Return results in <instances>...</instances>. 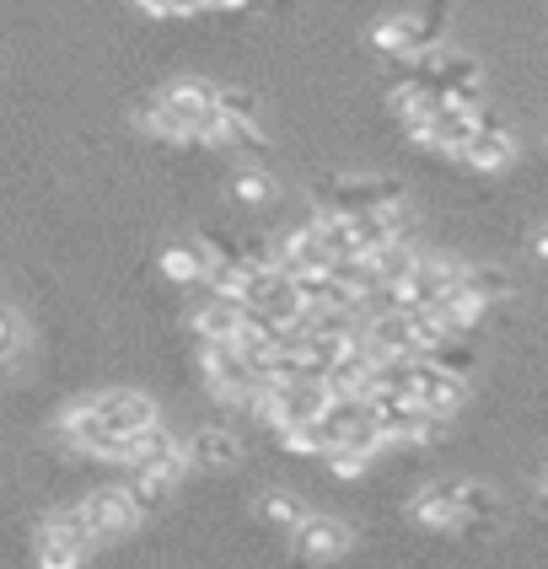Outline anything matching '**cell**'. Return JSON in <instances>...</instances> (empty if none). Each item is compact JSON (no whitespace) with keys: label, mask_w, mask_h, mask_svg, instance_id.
<instances>
[{"label":"cell","mask_w":548,"mask_h":569,"mask_svg":"<svg viewBox=\"0 0 548 569\" xmlns=\"http://www.w3.org/2000/svg\"><path fill=\"white\" fill-rule=\"evenodd\" d=\"M318 210H333V216H355V210H382V204H403L409 189L403 178H387V172H333L322 178L318 189Z\"/></svg>","instance_id":"1"},{"label":"cell","mask_w":548,"mask_h":569,"mask_svg":"<svg viewBox=\"0 0 548 569\" xmlns=\"http://www.w3.org/2000/svg\"><path fill=\"white\" fill-rule=\"evenodd\" d=\"M415 76L419 81H430L436 92L447 97V102H462V108H479L484 97V70L474 54H462V49H447V43H436V49H425L415 60Z\"/></svg>","instance_id":"2"},{"label":"cell","mask_w":548,"mask_h":569,"mask_svg":"<svg viewBox=\"0 0 548 569\" xmlns=\"http://www.w3.org/2000/svg\"><path fill=\"white\" fill-rule=\"evenodd\" d=\"M76 506H81V521H87L92 542L129 538V532L146 521V506L134 500V489H129V483H102V489H92V495H87V500H76Z\"/></svg>","instance_id":"3"},{"label":"cell","mask_w":548,"mask_h":569,"mask_svg":"<svg viewBox=\"0 0 548 569\" xmlns=\"http://www.w3.org/2000/svg\"><path fill=\"white\" fill-rule=\"evenodd\" d=\"M199 371H205V387H210L221 403H237V409L263 387V377H258L231 345H205V339H199Z\"/></svg>","instance_id":"4"},{"label":"cell","mask_w":548,"mask_h":569,"mask_svg":"<svg viewBox=\"0 0 548 569\" xmlns=\"http://www.w3.org/2000/svg\"><path fill=\"white\" fill-rule=\"evenodd\" d=\"M87 409H92L97 425H102L108 436H119V441H129V436H140V430L157 425V403H151L140 387H108V392H92Z\"/></svg>","instance_id":"5"},{"label":"cell","mask_w":548,"mask_h":569,"mask_svg":"<svg viewBox=\"0 0 548 569\" xmlns=\"http://www.w3.org/2000/svg\"><path fill=\"white\" fill-rule=\"evenodd\" d=\"M457 269H462V263H457V258H447V253H419L415 269L392 284V307H398V312H425L441 290H451V284H457Z\"/></svg>","instance_id":"6"},{"label":"cell","mask_w":548,"mask_h":569,"mask_svg":"<svg viewBox=\"0 0 548 569\" xmlns=\"http://www.w3.org/2000/svg\"><path fill=\"white\" fill-rule=\"evenodd\" d=\"M371 43L382 54H398V60H419L425 49L441 43V22L436 17H415V11H398V17H382L371 28Z\"/></svg>","instance_id":"7"},{"label":"cell","mask_w":548,"mask_h":569,"mask_svg":"<svg viewBox=\"0 0 548 569\" xmlns=\"http://www.w3.org/2000/svg\"><path fill=\"white\" fill-rule=\"evenodd\" d=\"M489 113L484 108H462V102H441L430 119H425V129H419L415 146H430V151H441V157H462V146L474 140V129L484 124Z\"/></svg>","instance_id":"8"},{"label":"cell","mask_w":548,"mask_h":569,"mask_svg":"<svg viewBox=\"0 0 548 569\" xmlns=\"http://www.w3.org/2000/svg\"><path fill=\"white\" fill-rule=\"evenodd\" d=\"M409 403H415V409H425V413H441V419H451V413L468 403V381L451 377V371H441V366H430V360H415Z\"/></svg>","instance_id":"9"},{"label":"cell","mask_w":548,"mask_h":569,"mask_svg":"<svg viewBox=\"0 0 548 569\" xmlns=\"http://www.w3.org/2000/svg\"><path fill=\"white\" fill-rule=\"evenodd\" d=\"M97 542L87 532H76V527H64L54 516H43V527H38V542H32V559L38 569H81L92 559Z\"/></svg>","instance_id":"10"},{"label":"cell","mask_w":548,"mask_h":569,"mask_svg":"<svg viewBox=\"0 0 548 569\" xmlns=\"http://www.w3.org/2000/svg\"><path fill=\"white\" fill-rule=\"evenodd\" d=\"M296 553L307 559V565H333V559H345L350 553V527L345 521H333V516H307L301 527H296Z\"/></svg>","instance_id":"11"},{"label":"cell","mask_w":548,"mask_h":569,"mask_svg":"<svg viewBox=\"0 0 548 569\" xmlns=\"http://www.w3.org/2000/svg\"><path fill=\"white\" fill-rule=\"evenodd\" d=\"M451 506H457V532L462 527H500V516H506L500 489L484 478H451Z\"/></svg>","instance_id":"12"},{"label":"cell","mask_w":548,"mask_h":569,"mask_svg":"<svg viewBox=\"0 0 548 569\" xmlns=\"http://www.w3.org/2000/svg\"><path fill=\"white\" fill-rule=\"evenodd\" d=\"M237 457H242V441L231 430H221V425H205V430H193L183 441L189 473H226V468H237Z\"/></svg>","instance_id":"13"},{"label":"cell","mask_w":548,"mask_h":569,"mask_svg":"<svg viewBox=\"0 0 548 569\" xmlns=\"http://www.w3.org/2000/svg\"><path fill=\"white\" fill-rule=\"evenodd\" d=\"M457 161H468L474 172H506V167L516 161V134L506 124H495V119H484Z\"/></svg>","instance_id":"14"},{"label":"cell","mask_w":548,"mask_h":569,"mask_svg":"<svg viewBox=\"0 0 548 569\" xmlns=\"http://www.w3.org/2000/svg\"><path fill=\"white\" fill-rule=\"evenodd\" d=\"M157 102L172 113V119H178V124L189 129V146H193V124H199V119L216 108V87H210V81H193V76H183V81H167V87L157 92Z\"/></svg>","instance_id":"15"},{"label":"cell","mask_w":548,"mask_h":569,"mask_svg":"<svg viewBox=\"0 0 548 569\" xmlns=\"http://www.w3.org/2000/svg\"><path fill=\"white\" fill-rule=\"evenodd\" d=\"M189 322H193V339H205V345H231L237 328H242V307L205 290V301L189 312Z\"/></svg>","instance_id":"16"},{"label":"cell","mask_w":548,"mask_h":569,"mask_svg":"<svg viewBox=\"0 0 548 569\" xmlns=\"http://www.w3.org/2000/svg\"><path fill=\"white\" fill-rule=\"evenodd\" d=\"M457 284L479 301L484 312L500 307V301H511V274H506L500 263H462V269H457Z\"/></svg>","instance_id":"17"},{"label":"cell","mask_w":548,"mask_h":569,"mask_svg":"<svg viewBox=\"0 0 548 569\" xmlns=\"http://www.w3.org/2000/svg\"><path fill=\"white\" fill-rule=\"evenodd\" d=\"M409 521L436 527V532H457V506H451V483H425L409 500Z\"/></svg>","instance_id":"18"},{"label":"cell","mask_w":548,"mask_h":569,"mask_svg":"<svg viewBox=\"0 0 548 569\" xmlns=\"http://www.w3.org/2000/svg\"><path fill=\"white\" fill-rule=\"evenodd\" d=\"M425 360H430V366H441V371H451V377L468 381V371L479 366V345H474L468 333H447L441 345L425 349Z\"/></svg>","instance_id":"19"},{"label":"cell","mask_w":548,"mask_h":569,"mask_svg":"<svg viewBox=\"0 0 548 569\" xmlns=\"http://www.w3.org/2000/svg\"><path fill=\"white\" fill-rule=\"evenodd\" d=\"M258 516L275 521V527H286V532H296L312 510H307V500H296L290 489H263V495H258Z\"/></svg>","instance_id":"20"},{"label":"cell","mask_w":548,"mask_h":569,"mask_svg":"<svg viewBox=\"0 0 548 569\" xmlns=\"http://www.w3.org/2000/svg\"><path fill=\"white\" fill-rule=\"evenodd\" d=\"M161 274L172 284H199V274H205V258H199V248L193 242H172V248H161Z\"/></svg>","instance_id":"21"},{"label":"cell","mask_w":548,"mask_h":569,"mask_svg":"<svg viewBox=\"0 0 548 569\" xmlns=\"http://www.w3.org/2000/svg\"><path fill=\"white\" fill-rule=\"evenodd\" d=\"M231 193H237L242 204H269V199H275V178H269L263 167H237V172H231Z\"/></svg>","instance_id":"22"},{"label":"cell","mask_w":548,"mask_h":569,"mask_svg":"<svg viewBox=\"0 0 548 569\" xmlns=\"http://www.w3.org/2000/svg\"><path fill=\"white\" fill-rule=\"evenodd\" d=\"M216 108H221L226 119H237V124H263V113H258V97L242 92V87H216Z\"/></svg>","instance_id":"23"},{"label":"cell","mask_w":548,"mask_h":569,"mask_svg":"<svg viewBox=\"0 0 548 569\" xmlns=\"http://www.w3.org/2000/svg\"><path fill=\"white\" fill-rule=\"evenodd\" d=\"M322 457H328L333 478H366V473H371V462H377V457H366V451H350V446H333V451H322Z\"/></svg>","instance_id":"24"},{"label":"cell","mask_w":548,"mask_h":569,"mask_svg":"<svg viewBox=\"0 0 548 569\" xmlns=\"http://www.w3.org/2000/svg\"><path fill=\"white\" fill-rule=\"evenodd\" d=\"M140 11H151V17H193V11H205V0H134Z\"/></svg>","instance_id":"25"},{"label":"cell","mask_w":548,"mask_h":569,"mask_svg":"<svg viewBox=\"0 0 548 569\" xmlns=\"http://www.w3.org/2000/svg\"><path fill=\"white\" fill-rule=\"evenodd\" d=\"M548 253V231L544 226H532V258H544Z\"/></svg>","instance_id":"26"},{"label":"cell","mask_w":548,"mask_h":569,"mask_svg":"<svg viewBox=\"0 0 548 569\" xmlns=\"http://www.w3.org/2000/svg\"><path fill=\"white\" fill-rule=\"evenodd\" d=\"M237 6H253V0H205V11H237Z\"/></svg>","instance_id":"27"},{"label":"cell","mask_w":548,"mask_h":569,"mask_svg":"<svg viewBox=\"0 0 548 569\" xmlns=\"http://www.w3.org/2000/svg\"><path fill=\"white\" fill-rule=\"evenodd\" d=\"M6 371H11V366H0V381H6Z\"/></svg>","instance_id":"28"}]
</instances>
